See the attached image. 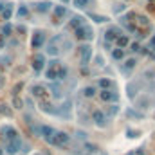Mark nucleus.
<instances>
[{
	"label": "nucleus",
	"mask_w": 155,
	"mask_h": 155,
	"mask_svg": "<svg viewBox=\"0 0 155 155\" xmlns=\"http://www.w3.org/2000/svg\"><path fill=\"white\" fill-rule=\"evenodd\" d=\"M78 137L83 141V139H87V134H83V132H78Z\"/></svg>",
	"instance_id": "09e8293b"
},
{
	"label": "nucleus",
	"mask_w": 155,
	"mask_h": 155,
	"mask_svg": "<svg viewBox=\"0 0 155 155\" xmlns=\"http://www.w3.org/2000/svg\"><path fill=\"white\" fill-rule=\"evenodd\" d=\"M67 74H69L67 67H60V69H58V78H56V79H58V81H63V79L67 78Z\"/></svg>",
	"instance_id": "473e14b6"
},
{
	"label": "nucleus",
	"mask_w": 155,
	"mask_h": 155,
	"mask_svg": "<svg viewBox=\"0 0 155 155\" xmlns=\"http://www.w3.org/2000/svg\"><path fill=\"white\" fill-rule=\"evenodd\" d=\"M13 72H15V74H22V72H24V67H18V69H15Z\"/></svg>",
	"instance_id": "de8ad7c7"
},
{
	"label": "nucleus",
	"mask_w": 155,
	"mask_h": 155,
	"mask_svg": "<svg viewBox=\"0 0 155 155\" xmlns=\"http://www.w3.org/2000/svg\"><path fill=\"white\" fill-rule=\"evenodd\" d=\"M119 114V105H110V107H107V110H105V116L108 117H114V116H117Z\"/></svg>",
	"instance_id": "5701e85b"
},
{
	"label": "nucleus",
	"mask_w": 155,
	"mask_h": 155,
	"mask_svg": "<svg viewBox=\"0 0 155 155\" xmlns=\"http://www.w3.org/2000/svg\"><path fill=\"white\" fill-rule=\"evenodd\" d=\"M94 0H72V4H74V7H78V9H85L88 4H92Z\"/></svg>",
	"instance_id": "a878e982"
},
{
	"label": "nucleus",
	"mask_w": 155,
	"mask_h": 155,
	"mask_svg": "<svg viewBox=\"0 0 155 155\" xmlns=\"http://www.w3.org/2000/svg\"><path fill=\"white\" fill-rule=\"evenodd\" d=\"M112 58L117 60V61H121L124 58V51L123 49H112Z\"/></svg>",
	"instance_id": "c85d7f7f"
},
{
	"label": "nucleus",
	"mask_w": 155,
	"mask_h": 155,
	"mask_svg": "<svg viewBox=\"0 0 155 155\" xmlns=\"http://www.w3.org/2000/svg\"><path fill=\"white\" fill-rule=\"evenodd\" d=\"M11 15H13V5H11V4H7V5H5V9H4V13H2V16H4V20H9V18H11Z\"/></svg>",
	"instance_id": "72a5a7b5"
},
{
	"label": "nucleus",
	"mask_w": 155,
	"mask_h": 155,
	"mask_svg": "<svg viewBox=\"0 0 155 155\" xmlns=\"http://www.w3.org/2000/svg\"><path fill=\"white\" fill-rule=\"evenodd\" d=\"M116 43H117V49H123V47H126V45L130 43V38H128L126 35H123V36H119V38H117Z\"/></svg>",
	"instance_id": "393cba45"
},
{
	"label": "nucleus",
	"mask_w": 155,
	"mask_h": 155,
	"mask_svg": "<svg viewBox=\"0 0 155 155\" xmlns=\"http://www.w3.org/2000/svg\"><path fill=\"white\" fill-rule=\"evenodd\" d=\"M130 51H132V52H139V51H141V45H139L137 41H134V43H130Z\"/></svg>",
	"instance_id": "ea45409f"
},
{
	"label": "nucleus",
	"mask_w": 155,
	"mask_h": 155,
	"mask_svg": "<svg viewBox=\"0 0 155 155\" xmlns=\"http://www.w3.org/2000/svg\"><path fill=\"white\" fill-rule=\"evenodd\" d=\"M18 16H20V18L29 16V9H27V5H20V7H18Z\"/></svg>",
	"instance_id": "c9c22d12"
},
{
	"label": "nucleus",
	"mask_w": 155,
	"mask_h": 155,
	"mask_svg": "<svg viewBox=\"0 0 155 155\" xmlns=\"http://www.w3.org/2000/svg\"><path fill=\"white\" fill-rule=\"evenodd\" d=\"M126 116L132 117V119H143V117H144V114H141V112H137V110L128 108V110H126Z\"/></svg>",
	"instance_id": "c756f323"
},
{
	"label": "nucleus",
	"mask_w": 155,
	"mask_h": 155,
	"mask_svg": "<svg viewBox=\"0 0 155 155\" xmlns=\"http://www.w3.org/2000/svg\"><path fill=\"white\" fill-rule=\"evenodd\" d=\"M150 105H152L150 96H143V97H137V99H135V107H137L139 110H146Z\"/></svg>",
	"instance_id": "dca6fc26"
},
{
	"label": "nucleus",
	"mask_w": 155,
	"mask_h": 155,
	"mask_svg": "<svg viewBox=\"0 0 155 155\" xmlns=\"http://www.w3.org/2000/svg\"><path fill=\"white\" fill-rule=\"evenodd\" d=\"M88 16H90V18H92L94 22H97V24H103V22H108V18H107V16H103V15H92V13H90Z\"/></svg>",
	"instance_id": "f704fd0d"
},
{
	"label": "nucleus",
	"mask_w": 155,
	"mask_h": 155,
	"mask_svg": "<svg viewBox=\"0 0 155 155\" xmlns=\"http://www.w3.org/2000/svg\"><path fill=\"white\" fill-rule=\"evenodd\" d=\"M11 33H13V25H11V24H5V25H4V29H2V36L5 38V36H9Z\"/></svg>",
	"instance_id": "4c0bfd02"
},
{
	"label": "nucleus",
	"mask_w": 155,
	"mask_h": 155,
	"mask_svg": "<svg viewBox=\"0 0 155 155\" xmlns=\"http://www.w3.org/2000/svg\"><path fill=\"white\" fill-rule=\"evenodd\" d=\"M92 121L99 128H107L108 126V117L105 116V112H101V110H94L92 112Z\"/></svg>",
	"instance_id": "39448f33"
},
{
	"label": "nucleus",
	"mask_w": 155,
	"mask_h": 155,
	"mask_svg": "<svg viewBox=\"0 0 155 155\" xmlns=\"http://www.w3.org/2000/svg\"><path fill=\"white\" fill-rule=\"evenodd\" d=\"M40 108H41L43 112L51 114V116H60V117H61V114H60V107H52L51 103H41V105H40Z\"/></svg>",
	"instance_id": "f3484780"
},
{
	"label": "nucleus",
	"mask_w": 155,
	"mask_h": 155,
	"mask_svg": "<svg viewBox=\"0 0 155 155\" xmlns=\"http://www.w3.org/2000/svg\"><path fill=\"white\" fill-rule=\"evenodd\" d=\"M124 9H126V5H124V4H117L116 7H114V13H123Z\"/></svg>",
	"instance_id": "a19ab883"
},
{
	"label": "nucleus",
	"mask_w": 155,
	"mask_h": 155,
	"mask_svg": "<svg viewBox=\"0 0 155 155\" xmlns=\"http://www.w3.org/2000/svg\"><path fill=\"white\" fill-rule=\"evenodd\" d=\"M79 56H81V65H83V67L88 65V63H90V58H92V47H90L88 43L81 45V47H79Z\"/></svg>",
	"instance_id": "0eeeda50"
},
{
	"label": "nucleus",
	"mask_w": 155,
	"mask_h": 155,
	"mask_svg": "<svg viewBox=\"0 0 155 155\" xmlns=\"http://www.w3.org/2000/svg\"><path fill=\"white\" fill-rule=\"evenodd\" d=\"M63 35H58V36H54V38H51L49 41V45H47V54H51V56H56L60 51H61V41H63Z\"/></svg>",
	"instance_id": "f257e3e1"
},
{
	"label": "nucleus",
	"mask_w": 155,
	"mask_h": 155,
	"mask_svg": "<svg viewBox=\"0 0 155 155\" xmlns=\"http://www.w3.org/2000/svg\"><path fill=\"white\" fill-rule=\"evenodd\" d=\"M141 88H143V83L137 79V81H130L128 85H126V94H128V97L130 99H137V94L141 92Z\"/></svg>",
	"instance_id": "20e7f679"
},
{
	"label": "nucleus",
	"mask_w": 155,
	"mask_h": 155,
	"mask_svg": "<svg viewBox=\"0 0 155 155\" xmlns=\"http://www.w3.org/2000/svg\"><path fill=\"white\" fill-rule=\"evenodd\" d=\"M47 65V61H45V56L43 54H35V58H33V69H35V72L38 74L41 72V69Z\"/></svg>",
	"instance_id": "f8f14e48"
},
{
	"label": "nucleus",
	"mask_w": 155,
	"mask_h": 155,
	"mask_svg": "<svg viewBox=\"0 0 155 155\" xmlns=\"http://www.w3.org/2000/svg\"><path fill=\"white\" fill-rule=\"evenodd\" d=\"M40 137H43L49 144H54V137H56V130L49 124H41L40 126Z\"/></svg>",
	"instance_id": "7ed1b4c3"
},
{
	"label": "nucleus",
	"mask_w": 155,
	"mask_h": 155,
	"mask_svg": "<svg viewBox=\"0 0 155 155\" xmlns=\"http://www.w3.org/2000/svg\"><path fill=\"white\" fill-rule=\"evenodd\" d=\"M45 76L49 78V79H56L58 78V69H47Z\"/></svg>",
	"instance_id": "58836bf2"
},
{
	"label": "nucleus",
	"mask_w": 155,
	"mask_h": 155,
	"mask_svg": "<svg viewBox=\"0 0 155 155\" xmlns=\"http://www.w3.org/2000/svg\"><path fill=\"white\" fill-rule=\"evenodd\" d=\"M0 134L5 137V141L18 139V130H16L15 126H2V128H0Z\"/></svg>",
	"instance_id": "9b49d317"
},
{
	"label": "nucleus",
	"mask_w": 155,
	"mask_h": 155,
	"mask_svg": "<svg viewBox=\"0 0 155 155\" xmlns=\"http://www.w3.org/2000/svg\"><path fill=\"white\" fill-rule=\"evenodd\" d=\"M94 61H96V65H97V67H103V65H105L103 56H96V60H94Z\"/></svg>",
	"instance_id": "79ce46f5"
},
{
	"label": "nucleus",
	"mask_w": 155,
	"mask_h": 155,
	"mask_svg": "<svg viewBox=\"0 0 155 155\" xmlns=\"http://www.w3.org/2000/svg\"><path fill=\"white\" fill-rule=\"evenodd\" d=\"M20 150H22V141H20V137H18V139H13V141H7L5 152L9 155H16Z\"/></svg>",
	"instance_id": "9d476101"
},
{
	"label": "nucleus",
	"mask_w": 155,
	"mask_h": 155,
	"mask_svg": "<svg viewBox=\"0 0 155 155\" xmlns=\"http://www.w3.org/2000/svg\"><path fill=\"white\" fill-rule=\"evenodd\" d=\"M69 141H71V135L69 134L56 132V137H54V144L52 146H65V144H69Z\"/></svg>",
	"instance_id": "ddd939ff"
},
{
	"label": "nucleus",
	"mask_w": 155,
	"mask_h": 155,
	"mask_svg": "<svg viewBox=\"0 0 155 155\" xmlns=\"http://www.w3.org/2000/svg\"><path fill=\"white\" fill-rule=\"evenodd\" d=\"M4 45H5V40H4V36H0V49H4Z\"/></svg>",
	"instance_id": "8fccbe9b"
},
{
	"label": "nucleus",
	"mask_w": 155,
	"mask_h": 155,
	"mask_svg": "<svg viewBox=\"0 0 155 155\" xmlns=\"http://www.w3.org/2000/svg\"><path fill=\"white\" fill-rule=\"evenodd\" d=\"M61 2H63V4H67V2H69V0H61Z\"/></svg>",
	"instance_id": "603ef678"
},
{
	"label": "nucleus",
	"mask_w": 155,
	"mask_h": 155,
	"mask_svg": "<svg viewBox=\"0 0 155 155\" xmlns=\"http://www.w3.org/2000/svg\"><path fill=\"white\" fill-rule=\"evenodd\" d=\"M16 31H18L20 35H24V33H25V27H24V25H18V27H16Z\"/></svg>",
	"instance_id": "49530a36"
},
{
	"label": "nucleus",
	"mask_w": 155,
	"mask_h": 155,
	"mask_svg": "<svg viewBox=\"0 0 155 155\" xmlns=\"http://www.w3.org/2000/svg\"><path fill=\"white\" fill-rule=\"evenodd\" d=\"M135 65H137V60H135V58H128V60L121 65V72H123V74H130Z\"/></svg>",
	"instance_id": "2eb2a0df"
},
{
	"label": "nucleus",
	"mask_w": 155,
	"mask_h": 155,
	"mask_svg": "<svg viewBox=\"0 0 155 155\" xmlns=\"http://www.w3.org/2000/svg\"><path fill=\"white\" fill-rule=\"evenodd\" d=\"M45 33L43 31H35V35H33V38H31V47L33 49H41L43 47V43H45Z\"/></svg>",
	"instance_id": "1a4fd4ad"
},
{
	"label": "nucleus",
	"mask_w": 155,
	"mask_h": 155,
	"mask_svg": "<svg viewBox=\"0 0 155 155\" xmlns=\"http://www.w3.org/2000/svg\"><path fill=\"white\" fill-rule=\"evenodd\" d=\"M13 108L22 110V108H24V101H22L20 97H13Z\"/></svg>",
	"instance_id": "e433bc0d"
},
{
	"label": "nucleus",
	"mask_w": 155,
	"mask_h": 155,
	"mask_svg": "<svg viewBox=\"0 0 155 155\" xmlns=\"http://www.w3.org/2000/svg\"><path fill=\"white\" fill-rule=\"evenodd\" d=\"M0 155H2V148H0Z\"/></svg>",
	"instance_id": "864d4df0"
},
{
	"label": "nucleus",
	"mask_w": 155,
	"mask_h": 155,
	"mask_svg": "<svg viewBox=\"0 0 155 155\" xmlns=\"http://www.w3.org/2000/svg\"><path fill=\"white\" fill-rule=\"evenodd\" d=\"M76 33V38L81 40V41H90V40H94V31H92V27L90 25H81L79 29L74 31Z\"/></svg>",
	"instance_id": "f03ea898"
},
{
	"label": "nucleus",
	"mask_w": 155,
	"mask_h": 155,
	"mask_svg": "<svg viewBox=\"0 0 155 155\" xmlns=\"http://www.w3.org/2000/svg\"><path fill=\"white\" fill-rule=\"evenodd\" d=\"M24 88V81H18L15 87H13V90H11V96L13 97H18V94H20V90Z\"/></svg>",
	"instance_id": "cd10ccee"
},
{
	"label": "nucleus",
	"mask_w": 155,
	"mask_h": 155,
	"mask_svg": "<svg viewBox=\"0 0 155 155\" xmlns=\"http://www.w3.org/2000/svg\"><path fill=\"white\" fill-rule=\"evenodd\" d=\"M83 96L85 97H94L96 96V87H85L83 88Z\"/></svg>",
	"instance_id": "2f4dec72"
},
{
	"label": "nucleus",
	"mask_w": 155,
	"mask_h": 155,
	"mask_svg": "<svg viewBox=\"0 0 155 155\" xmlns=\"http://www.w3.org/2000/svg\"><path fill=\"white\" fill-rule=\"evenodd\" d=\"M148 49H150V51H155V36H152L150 43H148Z\"/></svg>",
	"instance_id": "a18cd8bd"
},
{
	"label": "nucleus",
	"mask_w": 155,
	"mask_h": 155,
	"mask_svg": "<svg viewBox=\"0 0 155 155\" xmlns=\"http://www.w3.org/2000/svg\"><path fill=\"white\" fill-rule=\"evenodd\" d=\"M119 36H123V31H121V27L112 25V27H108V29H107V33H105V41H107V43L117 41V38H119Z\"/></svg>",
	"instance_id": "423d86ee"
},
{
	"label": "nucleus",
	"mask_w": 155,
	"mask_h": 155,
	"mask_svg": "<svg viewBox=\"0 0 155 155\" xmlns=\"http://www.w3.org/2000/svg\"><path fill=\"white\" fill-rule=\"evenodd\" d=\"M0 116H5V117L13 116V108L9 105H0Z\"/></svg>",
	"instance_id": "bb28decb"
},
{
	"label": "nucleus",
	"mask_w": 155,
	"mask_h": 155,
	"mask_svg": "<svg viewBox=\"0 0 155 155\" xmlns=\"http://www.w3.org/2000/svg\"><path fill=\"white\" fill-rule=\"evenodd\" d=\"M144 78H146V79H153L155 72H153V71H146V72H144Z\"/></svg>",
	"instance_id": "c03bdc74"
},
{
	"label": "nucleus",
	"mask_w": 155,
	"mask_h": 155,
	"mask_svg": "<svg viewBox=\"0 0 155 155\" xmlns=\"http://www.w3.org/2000/svg\"><path fill=\"white\" fill-rule=\"evenodd\" d=\"M97 85H99V88H103V90H112L114 81H112V79H108V78H101Z\"/></svg>",
	"instance_id": "412c9836"
},
{
	"label": "nucleus",
	"mask_w": 155,
	"mask_h": 155,
	"mask_svg": "<svg viewBox=\"0 0 155 155\" xmlns=\"http://www.w3.org/2000/svg\"><path fill=\"white\" fill-rule=\"evenodd\" d=\"M49 88H51V92H52V96H54L56 99H61V97H63V88H61L60 83H51Z\"/></svg>",
	"instance_id": "6ab92c4d"
},
{
	"label": "nucleus",
	"mask_w": 155,
	"mask_h": 155,
	"mask_svg": "<svg viewBox=\"0 0 155 155\" xmlns=\"http://www.w3.org/2000/svg\"><path fill=\"white\" fill-rule=\"evenodd\" d=\"M99 97L105 103H112V105H117V101H119V94H117L116 90H101Z\"/></svg>",
	"instance_id": "6e6552de"
},
{
	"label": "nucleus",
	"mask_w": 155,
	"mask_h": 155,
	"mask_svg": "<svg viewBox=\"0 0 155 155\" xmlns=\"http://www.w3.org/2000/svg\"><path fill=\"white\" fill-rule=\"evenodd\" d=\"M35 9L41 13V15H45V13H49L51 9H52V2H49V0H41V2H36L35 4Z\"/></svg>",
	"instance_id": "4468645a"
},
{
	"label": "nucleus",
	"mask_w": 155,
	"mask_h": 155,
	"mask_svg": "<svg viewBox=\"0 0 155 155\" xmlns=\"http://www.w3.org/2000/svg\"><path fill=\"white\" fill-rule=\"evenodd\" d=\"M81 25H85V18L83 16H79V15H74V16H71V27L76 31L79 29Z\"/></svg>",
	"instance_id": "aec40b11"
},
{
	"label": "nucleus",
	"mask_w": 155,
	"mask_h": 155,
	"mask_svg": "<svg viewBox=\"0 0 155 155\" xmlns=\"http://www.w3.org/2000/svg\"><path fill=\"white\" fill-rule=\"evenodd\" d=\"M4 9H5V4H2V2H0V13H4Z\"/></svg>",
	"instance_id": "3c124183"
},
{
	"label": "nucleus",
	"mask_w": 155,
	"mask_h": 155,
	"mask_svg": "<svg viewBox=\"0 0 155 155\" xmlns=\"http://www.w3.org/2000/svg\"><path fill=\"white\" fill-rule=\"evenodd\" d=\"M52 13H54V18H56V20L65 18V16L69 15V11H67L65 5H54V7H52Z\"/></svg>",
	"instance_id": "a211bd4d"
},
{
	"label": "nucleus",
	"mask_w": 155,
	"mask_h": 155,
	"mask_svg": "<svg viewBox=\"0 0 155 155\" xmlns=\"http://www.w3.org/2000/svg\"><path fill=\"white\" fill-rule=\"evenodd\" d=\"M83 150L87 152V153H101V150H99V146H96V144H92V143H83Z\"/></svg>",
	"instance_id": "4be33fe9"
},
{
	"label": "nucleus",
	"mask_w": 155,
	"mask_h": 155,
	"mask_svg": "<svg viewBox=\"0 0 155 155\" xmlns=\"http://www.w3.org/2000/svg\"><path fill=\"white\" fill-rule=\"evenodd\" d=\"M31 92H33L35 97H43V96H45V87H41V85H35V87L31 88Z\"/></svg>",
	"instance_id": "b1692460"
},
{
	"label": "nucleus",
	"mask_w": 155,
	"mask_h": 155,
	"mask_svg": "<svg viewBox=\"0 0 155 155\" xmlns=\"http://www.w3.org/2000/svg\"><path fill=\"white\" fill-rule=\"evenodd\" d=\"M126 135L134 139V137H137V135H139V132H135V130H126Z\"/></svg>",
	"instance_id": "37998d69"
},
{
	"label": "nucleus",
	"mask_w": 155,
	"mask_h": 155,
	"mask_svg": "<svg viewBox=\"0 0 155 155\" xmlns=\"http://www.w3.org/2000/svg\"><path fill=\"white\" fill-rule=\"evenodd\" d=\"M137 22H139V25H143V27H150V20H148V16H144V15H137Z\"/></svg>",
	"instance_id": "7c9ffc66"
}]
</instances>
